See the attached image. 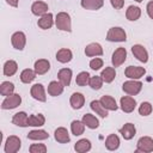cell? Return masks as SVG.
I'll use <instances>...</instances> for the list:
<instances>
[{"instance_id": "cell-1", "label": "cell", "mask_w": 153, "mask_h": 153, "mask_svg": "<svg viewBox=\"0 0 153 153\" xmlns=\"http://www.w3.org/2000/svg\"><path fill=\"white\" fill-rule=\"evenodd\" d=\"M55 25L59 30L71 32L72 31V20L71 16L67 12H59L55 18Z\"/></svg>"}, {"instance_id": "cell-2", "label": "cell", "mask_w": 153, "mask_h": 153, "mask_svg": "<svg viewBox=\"0 0 153 153\" xmlns=\"http://www.w3.org/2000/svg\"><path fill=\"white\" fill-rule=\"evenodd\" d=\"M106 39L109 42H126L127 39V33L124 29L120 26H112L109 29L106 33Z\"/></svg>"}, {"instance_id": "cell-3", "label": "cell", "mask_w": 153, "mask_h": 153, "mask_svg": "<svg viewBox=\"0 0 153 153\" xmlns=\"http://www.w3.org/2000/svg\"><path fill=\"white\" fill-rule=\"evenodd\" d=\"M122 90L129 94V96H136L140 93V91L142 90V82L139 80H134L130 79L128 81H124L122 85Z\"/></svg>"}, {"instance_id": "cell-4", "label": "cell", "mask_w": 153, "mask_h": 153, "mask_svg": "<svg viewBox=\"0 0 153 153\" xmlns=\"http://www.w3.org/2000/svg\"><path fill=\"white\" fill-rule=\"evenodd\" d=\"M22 103V97L19 93H12L7 97H5V99L1 103V109L4 110H11V109H16Z\"/></svg>"}, {"instance_id": "cell-5", "label": "cell", "mask_w": 153, "mask_h": 153, "mask_svg": "<svg viewBox=\"0 0 153 153\" xmlns=\"http://www.w3.org/2000/svg\"><path fill=\"white\" fill-rule=\"evenodd\" d=\"M20 147H22L20 139L16 135H10L5 141L4 151L5 153H17L20 149Z\"/></svg>"}, {"instance_id": "cell-6", "label": "cell", "mask_w": 153, "mask_h": 153, "mask_svg": "<svg viewBox=\"0 0 153 153\" xmlns=\"http://www.w3.org/2000/svg\"><path fill=\"white\" fill-rule=\"evenodd\" d=\"M149 153L153 152V139L149 136H142L136 143V153Z\"/></svg>"}, {"instance_id": "cell-7", "label": "cell", "mask_w": 153, "mask_h": 153, "mask_svg": "<svg viewBox=\"0 0 153 153\" xmlns=\"http://www.w3.org/2000/svg\"><path fill=\"white\" fill-rule=\"evenodd\" d=\"M127 60V50L126 48L123 47H118L114 53H112V56H111V63L112 66L116 68V67H120L124 63V61Z\"/></svg>"}, {"instance_id": "cell-8", "label": "cell", "mask_w": 153, "mask_h": 153, "mask_svg": "<svg viewBox=\"0 0 153 153\" xmlns=\"http://www.w3.org/2000/svg\"><path fill=\"white\" fill-rule=\"evenodd\" d=\"M145 74H146V69L140 66H128L124 71V75L128 79H134V80H139Z\"/></svg>"}, {"instance_id": "cell-9", "label": "cell", "mask_w": 153, "mask_h": 153, "mask_svg": "<svg viewBox=\"0 0 153 153\" xmlns=\"http://www.w3.org/2000/svg\"><path fill=\"white\" fill-rule=\"evenodd\" d=\"M11 43L14 49L23 50L26 44V36L23 31H17L11 36Z\"/></svg>"}, {"instance_id": "cell-10", "label": "cell", "mask_w": 153, "mask_h": 153, "mask_svg": "<svg viewBox=\"0 0 153 153\" xmlns=\"http://www.w3.org/2000/svg\"><path fill=\"white\" fill-rule=\"evenodd\" d=\"M120 105H121V109L122 111L127 112V114H130L135 110L136 108V100L131 97V96H123L120 100Z\"/></svg>"}, {"instance_id": "cell-11", "label": "cell", "mask_w": 153, "mask_h": 153, "mask_svg": "<svg viewBox=\"0 0 153 153\" xmlns=\"http://www.w3.org/2000/svg\"><path fill=\"white\" fill-rule=\"evenodd\" d=\"M30 94L33 99L38 100V102H45L47 100V96H45V90L44 86L42 84H35L31 86L30 90Z\"/></svg>"}, {"instance_id": "cell-12", "label": "cell", "mask_w": 153, "mask_h": 153, "mask_svg": "<svg viewBox=\"0 0 153 153\" xmlns=\"http://www.w3.org/2000/svg\"><path fill=\"white\" fill-rule=\"evenodd\" d=\"M131 53H133V55L140 62H142V63L148 62V53H147V50H146V48L143 45H141V44H134L131 47Z\"/></svg>"}, {"instance_id": "cell-13", "label": "cell", "mask_w": 153, "mask_h": 153, "mask_svg": "<svg viewBox=\"0 0 153 153\" xmlns=\"http://www.w3.org/2000/svg\"><path fill=\"white\" fill-rule=\"evenodd\" d=\"M118 131H120V134L122 135V137L124 140H131L136 134V128L133 123L128 122V123L123 124V127H121Z\"/></svg>"}, {"instance_id": "cell-14", "label": "cell", "mask_w": 153, "mask_h": 153, "mask_svg": "<svg viewBox=\"0 0 153 153\" xmlns=\"http://www.w3.org/2000/svg\"><path fill=\"white\" fill-rule=\"evenodd\" d=\"M12 123L14 126H18V127H29V116L25 111H19V112H16L12 117Z\"/></svg>"}, {"instance_id": "cell-15", "label": "cell", "mask_w": 153, "mask_h": 153, "mask_svg": "<svg viewBox=\"0 0 153 153\" xmlns=\"http://www.w3.org/2000/svg\"><path fill=\"white\" fill-rule=\"evenodd\" d=\"M85 55L88 57H94V56H102L103 55V48L99 43H90L85 48Z\"/></svg>"}, {"instance_id": "cell-16", "label": "cell", "mask_w": 153, "mask_h": 153, "mask_svg": "<svg viewBox=\"0 0 153 153\" xmlns=\"http://www.w3.org/2000/svg\"><path fill=\"white\" fill-rule=\"evenodd\" d=\"M54 137L57 142L60 143H68L71 141V136H69V133L68 130L65 128V127H59L55 129L54 131Z\"/></svg>"}, {"instance_id": "cell-17", "label": "cell", "mask_w": 153, "mask_h": 153, "mask_svg": "<svg viewBox=\"0 0 153 153\" xmlns=\"http://www.w3.org/2000/svg\"><path fill=\"white\" fill-rule=\"evenodd\" d=\"M48 10H49L48 4H45L44 1H35L31 5V12L37 17L44 16L45 13H48Z\"/></svg>"}, {"instance_id": "cell-18", "label": "cell", "mask_w": 153, "mask_h": 153, "mask_svg": "<svg viewBox=\"0 0 153 153\" xmlns=\"http://www.w3.org/2000/svg\"><path fill=\"white\" fill-rule=\"evenodd\" d=\"M54 16H53V13H50V12H48V13H45L44 16H42L39 19H38V22H37V25H38V27H41L42 30H48V29H50L53 25H54Z\"/></svg>"}, {"instance_id": "cell-19", "label": "cell", "mask_w": 153, "mask_h": 153, "mask_svg": "<svg viewBox=\"0 0 153 153\" xmlns=\"http://www.w3.org/2000/svg\"><path fill=\"white\" fill-rule=\"evenodd\" d=\"M33 69H35V72H36L37 75H43L47 72H49V69H50V62L48 60H45V59H39V60H37L35 62Z\"/></svg>"}, {"instance_id": "cell-20", "label": "cell", "mask_w": 153, "mask_h": 153, "mask_svg": "<svg viewBox=\"0 0 153 153\" xmlns=\"http://www.w3.org/2000/svg\"><path fill=\"white\" fill-rule=\"evenodd\" d=\"M80 5L82 8L88 10V11H97L103 7L104 0H81Z\"/></svg>"}, {"instance_id": "cell-21", "label": "cell", "mask_w": 153, "mask_h": 153, "mask_svg": "<svg viewBox=\"0 0 153 153\" xmlns=\"http://www.w3.org/2000/svg\"><path fill=\"white\" fill-rule=\"evenodd\" d=\"M57 79L63 86H69L72 81V69L69 68H62L57 73Z\"/></svg>"}, {"instance_id": "cell-22", "label": "cell", "mask_w": 153, "mask_h": 153, "mask_svg": "<svg viewBox=\"0 0 153 153\" xmlns=\"http://www.w3.org/2000/svg\"><path fill=\"white\" fill-rule=\"evenodd\" d=\"M99 100H100L102 105H103L108 111H116V110L118 109V105H117L115 98L111 97V96H108V94L102 96V98H100Z\"/></svg>"}, {"instance_id": "cell-23", "label": "cell", "mask_w": 153, "mask_h": 153, "mask_svg": "<svg viewBox=\"0 0 153 153\" xmlns=\"http://www.w3.org/2000/svg\"><path fill=\"white\" fill-rule=\"evenodd\" d=\"M69 103H71V106L75 110L78 109H81L85 104V97L82 96V93L80 92H74L72 96H71V99H69Z\"/></svg>"}, {"instance_id": "cell-24", "label": "cell", "mask_w": 153, "mask_h": 153, "mask_svg": "<svg viewBox=\"0 0 153 153\" xmlns=\"http://www.w3.org/2000/svg\"><path fill=\"white\" fill-rule=\"evenodd\" d=\"M65 86L60 82V81H50L48 85V94H50L51 97H57L63 92Z\"/></svg>"}, {"instance_id": "cell-25", "label": "cell", "mask_w": 153, "mask_h": 153, "mask_svg": "<svg viewBox=\"0 0 153 153\" xmlns=\"http://www.w3.org/2000/svg\"><path fill=\"white\" fill-rule=\"evenodd\" d=\"M73 57V53L72 50L67 49V48H61L60 50H57L56 53V60L61 63H67L72 60Z\"/></svg>"}, {"instance_id": "cell-26", "label": "cell", "mask_w": 153, "mask_h": 153, "mask_svg": "<svg viewBox=\"0 0 153 153\" xmlns=\"http://www.w3.org/2000/svg\"><path fill=\"white\" fill-rule=\"evenodd\" d=\"M81 121H82L84 124H85L87 128H90V129H97V128L99 127V121H98V118H97L94 115H92V114H85V115L82 116Z\"/></svg>"}, {"instance_id": "cell-27", "label": "cell", "mask_w": 153, "mask_h": 153, "mask_svg": "<svg viewBox=\"0 0 153 153\" xmlns=\"http://www.w3.org/2000/svg\"><path fill=\"white\" fill-rule=\"evenodd\" d=\"M27 139L29 140H33V141H41V140L49 139V134H48V131H45L43 129H35V130L29 131Z\"/></svg>"}, {"instance_id": "cell-28", "label": "cell", "mask_w": 153, "mask_h": 153, "mask_svg": "<svg viewBox=\"0 0 153 153\" xmlns=\"http://www.w3.org/2000/svg\"><path fill=\"white\" fill-rule=\"evenodd\" d=\"M105 147L108 151H116L120 147V137L116 134H110L105 139Z\"/></svg>"}, {"instance_id": "cell-29", "label": "cell", "mask_w": 153, "mask_h": 153, "mask_svg": "<svg viewBox=\"0 0 153 153\" xmlns=\"http://www.w3.org/2000/svg\"><path fill=\"white\" fill-rule=\"evenodd\" d=\"M17 71H18V63L14 60H7L4 63V75L12 76L17 73Z\"/></svg>"}, {"instance_id": "cell-30", "label": "cell", "mask_w": 153, "mask_h": 153, "mask_svg": "<svg viewBox=\"0 0 153 153\" xmlns=\"http://www.w3.org/2000/svg\"><path fill=\"white\" fill-rule=\"evenodd\" d=\"M90 106H91L92 111L96 112V115H98V116H100L103 118L108 117V110L102 105L100 100H92L90 103Z\"/></svg>"}, {"instance_id": "cell-31", "label": "cell", "mask_w": 153, "mask_h": 153, "mask_svg": "<svg viewBox=\"0 0 153 153\" xmlns=\"http://www.w3.org/2000/svg\"><path fill=\"white\" fill-rule=\"evenodd\" d=\"M126 17H127V19L130 20V22L137 20V19L141 17V8L137 7V6H134V5L129 6V7L127 8V11H126Z\"/></svg>"}, {"instance_id": "cell-32", "label": "cell", "mask_w": 153, "mask_h": 153, "mask_svg": "<svg viewBox=\"0 0 153 153\" xmlns=\"http://www.w3.org/2000/svg\"><path fill=\"white\" fill-rule=\"evenodd\" d=\"M85 127H86V126L84 124L82 121L74 120V121H72V123H71V131H72L73 135H75V136H80L81 134H84V131H85Z\"/></svg>"}, {"instance_id": "cell-33", "label": "cell", "mask_w": 153, "mask_h": 153, "mask_svg": "<svg viewBox=\"0 0 153 153\" xmlns=\"http://www.w3.org/2000/svg\"><path fill=\"white\" fill-rule=\"evenodd\" d=\"M74 149L78 153H86L91 149V141L87 139H80L79 141L75 142L74 145Z\"/></svg>"}, {"instance_id": "cell-34", "label": "cell", "mask_w": 153, "mask_h": 153, "mask_svg": "<svg viewBox=\"0 0 153 153\" xmlns=\"http://www.w3.org/2000/svg\"><path fill=\"white\" fill-rule=\"evenodd\" d=\"M102 79L106 82V84H110L114 81V79L116 78V71L114 67H105L103 71H102V74H100Z\"/></svg>"}, {"instance_id": "cell-35", "label": "cell", "mask_w": 153, "mask_h": 153, "mask_svg": "<svg viewBox=\"0 0 153 153\" xmlns=\"http://www.w3.org/2000/svg\"><path fill=\"white\" fill-rule=\"evenodd\" d=\"M36 72H35V69H30V68H26V69H24V71H22V73H20V80H22V82H24V84H30V82H32L35 79H36Z\"/></svg>"}, {"instance_id": "cell-36", "label": "cell", "mask_w": 153, "mask_h": 153, "mask_svg": "<svg viewBox=\"0 0 153 153\" xmlns=\"http://www.w3.org/2000/svg\"><path fill=\"white\" fill-rule=\"evenodd\" d=\"M45 123V117L42 114H33L29 116V126L30 127H42Z\"/></svg>"}, {"instance_id": "cell-37", "label": "cell", "mask_w": 153, "mask_h": 153, "mask_svg": "<svg viewBox=\"0 0 153 153\" xmlns=\"http://www.w3.org/2000/svg\"><path fill=\"white\" fill-rule=\"evenodd\" d=\"M0 93L5 97L14 93V84L11 81H2L0 85Z\"/></svg>"}, {"instance_id": "cell-38", "label": "cell", "mask_w": 153, "mask_h": 153, "mask_svg": "<svg viewBox=\"0 0 153 153\" xmlns=\"http://www.w3.org/2000/svg\"><path fill=\"white\" fill-rule=\"evenodd\" d=\"M90 78L91 75L88 74V72H80L75 78V84L78 86H86L90 82Z\"/></svg>"}, {"instance_id": "cell-39", "label": "cell", "mask_w": 153, "mask_h": 153, "mask_svg": "<svg viewBox=\"0 0 153 153\" xmlns=\"http://www.w3.org/2000/svg\"><path fill=\"white\" fill-rule=\"evenodd\" d=\"M103 82H104V80L102 79L100 75H94V76H91L90 78L88 85H90V87L92 90H100L102 86H103Z\"/></svg>"}, {"instance_id": "cell-40", "label": "cell", "mask_w": 153, "mask_h": 153, "mask_svg": "<svg viewBox=\"0 0 153 153\" xmlns=\"http://www.w3.org/2000/svg\"><path fill=\"white\" fill-rule=\"evenodd\" d=\"M152 110H153V108H152V104L149 102H142L140 104V106H139V114L141 116H148V115H151L152 114Z\"/></svg>"}, {"instance_id": "cell-41", "label": "cell", "mask_w": 153, "mask_h": 153, "mask_svg": "<svg viewBox=\"0 0 153 153\" xmlns=\"http://www.w3.org/2000/svg\"><path fill=\"white\" fill-rule=\"evenodd\" d=\"M30 153H45L47 146L44 143H32L29 148Z\"/></svg>"}, {"instance_id": "cell-42", "label": "cell", "mask_w": 153, "mask_h": 153, "mask_svg": "<svg viewBox=\"0 0 153 153\" xmlns=\"http://www.w3.org/2000/svg\"><path fill=\"white\" fill-rule=\"evenodd\" d=\"M103 63L104 62H103V60L100 57H94V59H92L90 61V68L93 69V71H98V69H100L103 67Z\"/></svg>"}, {"instance_id": "cell-43", "label": "cell", "mask_w": 153, "mask_h": 153, "mask_svg": "<svg viewBox=\"0 0 153 153\" xmlns=\"http://www.w3.org/2000/svg\"><path fill=\"white\" fill-rule=\"evenodd\" d=\"M110 4L115 10H122L124 6V0H110Z\"/></svg>"}, {"instance_id": "cell-44", "label": "cell", "mask_w": 153, "mask_h": 153, "mask_svg": "<svg viewBox=\"0 0 153 153\" xmlns=\"http://www.w3.org/2000/svg\"><path fill=\"white\" fill-rule=\"evenodd\" d=\"M146 11H147L148 17L153 20V1H149V2L147 4V6H146Z\"/></svg>"}, {"instance_id": "cell-45", "label": "cell", "mask_w": 153, "mask_h": 153, "mask_svg": "<svg viewBox=\"0 0 153 153\" xmlns=\"http://www.w3.org/2000/svg\"><path fill=\"white\" fill-rule=\"evenodd\" d=\"M6 2H7L10 6H12V7H18L19 0H6Z\"/></svg>"}, {"instance_id": "cell-46", "label": "cell", "mask_w": 153, "mask_h": 153, "mask_svg": "<svg viewBox=\"0 0 153 153\" xmlns=\"http://www.w3.org/2000/svg\"><path fill=\"white\" fill-rule=\"evenodd\" d=\"M136 2H141V1H143V0H135Z\"/></svg>"}]
</instances>
